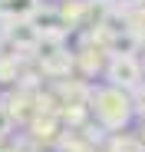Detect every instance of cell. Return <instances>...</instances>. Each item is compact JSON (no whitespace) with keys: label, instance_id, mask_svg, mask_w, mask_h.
I'll return each mask as SVG.
<instances>
[{"label":"cell","instance_id":"1","mask_svg":"<svg viewBox=\"0 0 145 152\" xmlns=\"http://www.w3.org/2000/svg\"><path fill=\"white\" fill-rule=\"evenodd\" d=\"M92 103H96V119H99L102 129H122V126L129 122L135 103H132V96L122 89V86H106L92 96Z\"/></svg>","mask_w":145,"mask_h":152},{"label":"cell","instance_id":"2","mask_svg":"<svg viewBox=\"0 0 145 152\" xmlns=\"http://www.w3.org/2000/svg\"><path fill=\"white\" fill-rule=\"evenodd\" d=\"M106 73H109V80H112L115 86H122V89H132V86H138V80H142V66H138V60H135L132 53H112Z\"/></svg>","mask_w":145,"mask_h":152},{"label":"cell","instance_id":"6","mask_svg":"<svg viewBox=\"0 0 145 152\" xmlns=\"http://www.w3.org/2000/svg\"><path fill=\"white\" fill-rule=\"evenodd\" d=\"M79 60H83V66L92 73V69H99V66H102V50H83V56H79Z\"/></svg>","mask_w":145,"mask_h":152},{"label":"cell","instance_id":"7","mask_svg":"<svg viewBox=\"0 0 145 152\" xmlns=\"http://www.w3.org/2000/svg\"><path fill=\"white\" fill-rule=\"evenodd\" d=\"M7 126H10V113H7V109H0V136L7 132Z\"/></svg>","mask_w":145,"mask_h":152},{"label":"cell","instance_id":"5","mask_svg":"<svg viewBox=\"0 0 145 152\" xmlns=\"http://www.w3.org/2000/svg\"><path fill=\"white\" fill-rule=\"evenodd\" d=\"M112 152H145V142H142V136H138V139H132V136H115V139H112Z\"/></svg>","mask_w":145,"mask_h":152},{"label":"cell","instance_id":"3","mask_svg":"<svg viewBox=\"0 0 145 152\" xmlns=\"http://www.w3.org/2000/svg\"><path fill=\"white\" fill-rule=\"evenodd\" d=\"M40 10V0H0V13L10 20H27Z\"/></svg>","mask_w":145,"mask_h":152},{"label":"cell","instance_id":"4","mask_svg":"<svg viewBox=\"0 0 145 152\" xmlns=\"http://www.w3.org/2000/svg\"><path fill=\"white\" fill-rule=\"evenodd\" d=\"M56 149H59V152H96L92 139H89V136H79V132L63 136V139L56 142Z\"/></svg>","mask_w":145,"mask_h":152},{"label":"cell","instance_id":"8","mask_svg":"<svg viewBox=\"0 0 145 152\" xmlns=\"http://www.w3.org/2000/svg\"><path fill=\"white\" fill-rule=\"evenodd\" d=\"M142 142H145V122H142Z\"/></svg>","mask_w":145,"mask_h":152}]
</instances>
